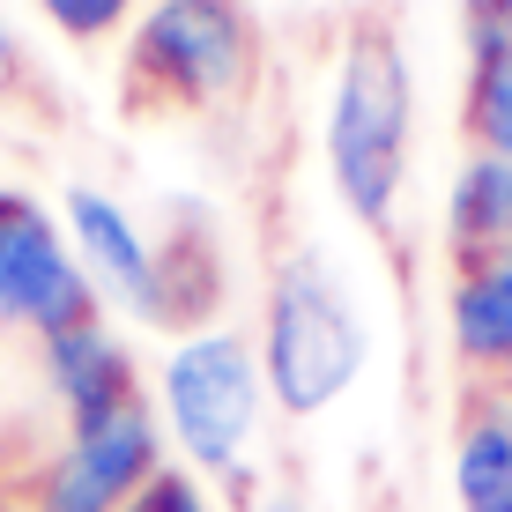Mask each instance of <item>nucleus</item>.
<instances>
[{
    "label": "nucleus",
    "mask_w": 512,
    "mask_h": 512,
    "mask_svg": "<svg viewBox=\"0 0 512 512\" xmlns=\"http://www.w3.org/2000/svg\"><path fill=\"white\" fill-rule=\"evenodd\" d=\"M409 127H416V75L386 23L349 30L327 97V179L349 216L386 231L409 186Z\"/></svg>",
    "instance_id": "nucleus-1"
},
{
    "label": "nucleus",
    "mask_w": 512,
    "mask_h": 512,
    "mask_svg": "<svg viewBox=\"0 0 512 512\" xmlns=\"http://www.w3.org/2000/svg\"><path fill=\"white\" fill-rule=\"evenodd\" d=\"M364 312L342 297L312 253L275 260L268 282V327H260V372H268V401L282 416H320L357 386L364 372Z\"/></svg>",
    "instance_id": "nucleus-2"
},
{
    "label": "nucleus",
    "mask_w": 512,
    "mask_h": 512,
    "mask_svg": "<svg viewBox=\"0 0 512 512\" xmlns=\"http://www.w3.org/2000/svg\"><path fill=\"white\" fill-rule=\"evenodd\" d=\"M156 401H164V423L193 468H238L260 431V409H268L260 342L238 327H193L186 342H171Z\"/></svg>",
    "instance_id": "nucleus-3"
},
{
    "label": "nucleus",
    "mask_w": 512,
    "mask_h": 512,
    "mask_svg": "<svg viewBox=\"0 0 512 512\" xmlns=\"http://www.w3.org/2000/svg\"><path fill=\"white\" fill-rule=\"evenodd\" d=\"M127 67L134 82H149L186 112L238 104L253 82V8L245 0H149Z\"/></svg>",
    "instance_id": "nucleus-4"
},
{
    "label": "nucleus",
    "mask_w": 512,
    "mask_h": 512,
    "mask_svg": "<svg viewBox=\"0 0 512 512\" xmlns=\"http://www.w3.org/2000/svg\"><path fill=\"white\" fill-rule=\"evenodd\" d=\"M97 282L82 275L45 201L0 186V327H38V342L97 320Z\"/></svg>",
    "instance_id": "nucleus-5"
},
{
    "label": "nucleus",
    "mask_w": 512,
    "mask_h": 512,
    "mask_svg": "<svg viewBox=\"0 0 512 512\" xmlns=\"http://www.w3.org/2000/svg\"><path fill=\"white\" fill-rule=\"evenodd\" d=\"M156 468H164V431H156L149 401H134L112 423L75 431L52 453L38 483V512H119L156 483Z\"/></svg>",
    "instance_id": "nucleus-6"
},
{
    "label": "nucleus",
    "mask_w": 512,
    "mask_h": 512,
    "mask_svg": "<svg viewBox=\"0 0 512 512\" xmlns=\"http://www.w3.org/2000/svg\"><path fill=\"white\" fill-rule=\"evenodd\" d=\"M67 245H75L82 275L97 282V297L127 305L134 320L164 327V260L134 231V216L97 186H67Z\"/></svg>",
    "instance_id": "nucleus-7"
},
{
    "label": "nucleus",
    "mask_w": 512,
    "mask_h": 512,
    "mask_svg": "<svg viewBox=\"0 0 512 512\" xmlns=\"http://www.w3.org/2000/svg\"><path fill=\"white\" fill-rule=\"evenodd\" d=\"M45 379H52V394H60V409H67V438L97 431V423H112L119 409L141 401L134 394V349L104 320L75 327V334H52L45 342Z\"/></svg>",
    "instance_id": "nucleus-8"
},
{
    "label": "nucleus",
    "mask_w": 512,
    "mask_h": 512,
    "mask_svg": "<svg viewBox=\"0 0 512 512\" xmlns=\"http://www.w3.org/2000/svg\"><path fill=\"white\" fill-rule=\"evenodd\" d=\"M453 349L512 372V253H490L453 282Z\"/></svg>",
    "instance_id": "nucleus-9"
},
{
    "label": "nucleus",
    "mask_w": 512,
    "mask_h": 512,
    "mask_svg": "<svg viewBox=\"0 0 512 512\" xmlns=\"http://www.w3.org/2000/svg\"><path fill=\"white\" fill-rule=\"evenodd\" d=\"M446 223L468 253H512V156H490L475 149L453 179V201H446Z\"/></svg>",
    "instance_id": "nucleus-10"
},
{
    "label": "nucleus",
    "mask_w": 512,
    "mask_h": 512,
    "mask_svg": "<svg viewBox=\"0 0 512 512\" xmlns=\"http://www.w3.org/2000/svg\"><path fill=\"white\" fill-rule=\"evenodd\" d=\"M453 490H461V512H512V431L498 416H475L461 431Z\"/></svg>",
    "instance_id": "nucleus-11"
},
{
    "label": "nucleus",
    "mask_w": 512,
    "mask_h": 512,
    "mask_svg": "<svg viewBox=\"0 0 512 512\" xmlns=\"http://www.w3.org/2000/svg\"><path fill=\"white\" fill-rule=\"evenodd\" d=\"M468 127L490 156H512V60L498 67H475L468 82Z\"/></svg>",
    "instance_id": "nucleus-12"
},
{
    "label": "nucleus",
    "mask_w": 512,
    "mask_h": 512,
    "mask_svg": "<svg viewBox=\"0 0 512 512\" xmlns=\"http://www.w3.org/2000/svg\"><path fill=\"white\" fill-rule=\"evenodd\" d=\"M38 8H45V23L60 30V38L97 45V38H112V30L134 15V0H38Z\"/></svg>",
    "instance_id": "nucleus-13"
},
{
    "label": "nucleus",
    "mask_w": 512,
    "mask_h": 512,
    "mask_svg": "<svg viewBox=\"0 0 512 512\" xmlns=\"http://www.w3.org/2000/svg\"><path fill=\"white\" fill-rule=\"evenodd\" d=\"M119 512H208V498H201V483H193L186 468H156V483Z\"/></svg>",
    "instance_id": "nucleus-14"
},
{
    "label": "nucleus",
    "mask_w": 512,
    "mask_h": 512,
    "mask_svg": "<svg viewBox=\"0 0 512 512\" xmlns=\"http://www.w3.org/2000/svg\"><path fill=\"white\" fill-rule=\"evenodd\" d=\"M15 75H23V45H15V30L0 23V90H8Z\"/></svg>",
    "instance_id": "nucleus-15"
},
{
    "label": "nucleus",
    "mask_w": 512,
    "mask_h": 512,
    "mask_svg": "<svg viewBox=\"0 0 512 512\" xmlns=\"http://www.w3.org/2000/svg\"><path fill=\"white\" fill-rule=\"evenodd\" d=\"M260 512H305V498H268Z\"/></svg>",
    "instance_id": "nucleus-16"
},
{
    "label": "nucleus",
    "mask_w": 512,
    "mask_h": 512,
    "mask_svg": "<svg viewBox=\"0 0 512 512\" xmlns=\"http://www.w3.org/2000/svg\"><path fill=\"white\" fill-rule=\"evenodd\" d=\"M490 8H498V23H505V45H512V0H490Z\"/></svg>",
    "instance_id": "nucleus-17"
},
{
    "label": "nucleus",
    "mask_w": 512,
    "mask_h": 512,
    "mask_svg": "<svg viewBox=\"0 0 512 512\" xmlns=\"http://www.w3.org/2000/svg\"><path fill=\"white\" fill-rule=\"evenodd\" d=\"M498 423H505V431H512V386H505V409H498Z\"/></svg>",
    "instance_id": "nucleus-18"
}]
</instances>
